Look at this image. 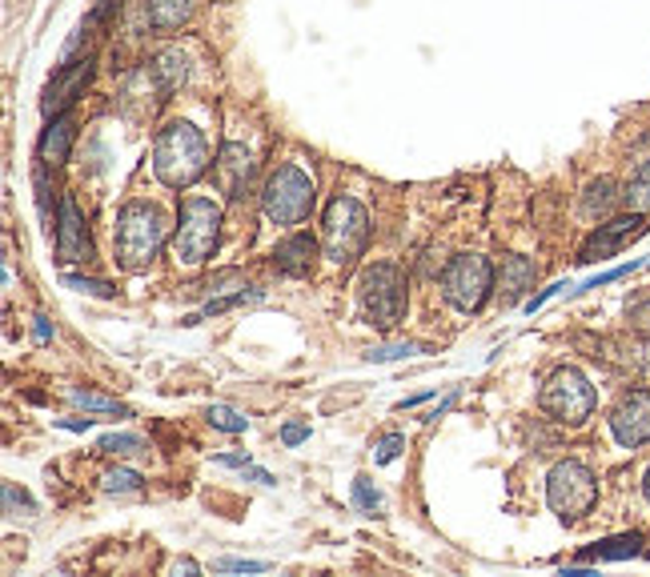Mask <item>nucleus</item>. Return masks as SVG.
Wrapping results in <instances>:
<instances>
[{
    "label": "nucleus",
    "mask_w": 650,
    "mask_h": 577,
    "mask_svg": "<svg viewBox=\"0 0 650 577\" xmlns=\"http://www.w3.org/2000/svg\"><path fill=\"white\" fill-rule=\"evenodd\" d=\"M611 429L619 446L635 449L650 441V389H630L611 413Z\"/></svg>",
    "instance_id": "obj_12"
},
{
    "label": "nucleus",
    "mask_w": 650,
    "mask_h": 577,
    "mask_svg": "<svg viewBox=\"0 0 650 577\" xmlns=\"http://www.w3.org/2000/svg\"><path fill=\"white\" fill-rule=\"evenodd\" d=\"M630 325H635L638 333H647V337H650V297H647V302H638L635 309H630Z\"/></svg>",
    "instance_id": "obj_34"
},
{
    "label": "nucleus",
    "mask_w": 650,
    "mask_h": 577,
    "mask_svg": "<svg viewBox=\"0 0 650 577\" xmlns=\"http://www.w3.org/2000/svg\"><path fill=\"white\" fill-rule=\"evenodd\" d=\"M490 288H494V269L479 253L454 257L446 265V273H442V297L454 309H462V313H479L482 305H486V297H490Z\"/></svg>",
    "instance_id": "obj_7"
},
{
    "label": "nucleus",
    "mask_w": 650,
    "mask_h": 577,
    "mask_svg": "<svg viewBox=\"0 0 650 577\" xmlns=\"http://www.w3.org/2000/svg\"><path fill=\"white\" fill-rule=\"evenodd\" d=\"M245 477H250V482H257V486H278V477H273V473H266V470H253V465H245Z\"/></svg>",
    "instance_id": "obj_36"
},
{
    "label": "nucleus",
    "mask_w": 650,
    "mask_h": 577,
    "mask_svg": "<svg viewBox=\"0 0 650 577\" xmlns=\"http://www.w3.org/2000/svg\"><path fill=\"white\" fill-rule=\"evenodd\" d=\"M213 177L221 184V193L226 197H245V189H250V177H253V157L250 149L238 141L221 144V153H217V165H213Z\"/></svg>",
    "instance_id": "obj_14"
},
{
    "label": "nucleus",
    "mask_w": 650,
    "mask_h": 577,
    "mask_svg": "<svg viewBox=\"0 0 650 577\" xmlns=\"http://www.w3.org/2000/svg\"><path fill=\"white\" fill-rule=\"evenodd\" d=\"M361 309L378 329L398 325L402 313H406V273L398 265H373L361 277Z\"/></svg>",
    "instance_id": "obj_8"
},
{
    "label": "nucleus",
    "mask_w": 650,
    "mask_h": 577,
    "mask_svg": "<svg viewBox=\"0 0 650 577\" xmlns=\"http://www.w3.org/2000/svg\"><path fill=\"white\" fill-rule=\"evenodd\" d=\"M245 302H262V293H257V288H250V293L241 288V293H233V297H221V302H209V305H205V313H201V317H217V313H226V309H233V305H245Z\"/></svg>",
    "instance_id": "obj_29"
},
{
    "label": "nucleus",
    "mask_w": 650,
    "mask_h": 577,
    "mask_svg": "<svg viewBox=\"0 0 650 577\" xmlns=\"http://www.w3.org/2000/svg\"><path fill=\"white\" fill-rule=\"evenodd\" d=\"M614 205H623V189H619V181H611V177H598V181L586 184V193H583V213H586V217H611Z\"/></svg>",
    "instance_id": "obj_19"
},
{
    "label": "nucleus",
    "mask_w": 650,
    "mask_h": 577,
    "mask_svg": "<svg viewBox=\"0 0 650 577\" xmlns=\"http://www.w3.org/2000/svg\"><path fill=\"white\" fill-rule=\"evenodd\" d=\"M647 557H650V553H647Z\"/></svg>",
    "instance_id": "obj_40"
},
{
    "label": "nucleus",
    "mask_w": 650,
    "mask_h": 577,
    "mask_svg": "<svg viewBox=\"0 0 650 577\" xmlns=\"http://www.w3.org/2000/svg\"><path fill=\"white\" fill-rule=\"evenodd\" d=\"M623 205L630 213H650V177H630L623 189Z\"/></svg>",
    "instance_id": "obj_25"
},
{
    "label": "nucleus",
    "mask_w": 650,
    "mask_h": 577,
    "mask_svg": "<svg viewBox=\"0 0 650 577\" xmlns=\"http://www.w3.org/2000/svg\"><path fill=\"white\" fill-rule=\"evenodd\" d=\"M217 241H221V209L205 197L181 201V221H177V233H173L177 261L193 269L217 249Z\"/></svg>",
    "instance_id": "obj_4"
},
{
    "label": "nucleus",
    "mask_w": 650,
    "mask_h": 577,
    "mask_svg": "<svg viewBox=\"0 0 650 577\" xmlns=\"http://www.w3.org/2000/svg\"><path fill=\"white\" fill-rule=\"evenodd\" d=\"M647 233V213H630V217H614V221L598 225L595 233L586 236V245L578 249V261L583 265H595V261H607L614 253H623L630 241Z\"/></svg>",
    "instance_id": "obj_10"
},
{
    "label": "nucleus",
    "mask_w": 650,
    "mask_h": 577,
    "mask_svg": "<svg viewBox=\"0 0 650 577\" xmlns=\"http://www.w3.org/2000/svg\"><path fill=\"white\" fill-rule=\"evenodd\" d=\"M538 406H543V413L562 421V425H583V421H590V413H595L598 397H595V385H590L578 369H558V373H550V381H546Z\"/></svg>",
    "instance_id": "obj_9"
},
{
    "label": "nucleus",
    "mask_w": 650,
    "mask_h": 577,
    "mask_svg": "<svg viewBox=\"0 0 650 577\" xmlns=\"http://www.w3.org/2000/svg\"><path fill=\"white\" fill-rule=\"evenodd\" d=\"M161 245H165V217H161V209H153L145 201H133V205H125L117 213L113 253H117L120 269H129V273L149 269L157 261Z\"/></svg>",
    "instance_id": "obj_2"
},
{
    "label": "nucleus",
    "mask_w": 650,
    "mask_h": 577,
    "mask_svg": "<svg viewBox=\"0 0 650 577\" xmlns=\"http://www.w3.org/2000/svg\"><path fill=\"white\" fill-rule=\"evenodd\" d=\"M262 209L273 225H302L314 209V181L297 165H278L269 172Z\"/></svg>",
    "instance_id": "obj_5"
},
{
    "label": "nucleus",
    "mask_w": 650,
    "mask_h": 577,
    "mask_svg": "<svg viewBox=\"0 0 650 577\" xmlns=\"http://www.w3.org/2000/svg\"><path fill=\"white\" fill-rule=\"evenodd\" d=\"M149 77H153V85H157L161 92H177L181 85H186V77H189L186 53H181V49H161V53L153 56Z\"/></svg>",
    "instance_id": "obj_18"
},
{
    "label": "nucleus",
    "mask_w": 650,
    "mask_h": 577,
    "mask_svg": "<svg viewBox=\"0 0 650 577\" xmlns=\"http://www.w3.org/2000/svg\"><path fill=\"white\" fill-rule=\"evenodd\" d=\"M101 486H105V493H133V489H141V473L109 470L105 477H101Z\"/></svg>",
    "instance_id": "obj_26"
},
{
    "label": "nucleus",
    "mask_w": 650,
    "mask_h": 577,
    "mask_svg": "<svg viewBox=\"0 0 650 577\" xmlns=\"http://www.w3.org/2000/svg\"><path fill=\"white\" fill-rule=\"evenodd\" d=\"M306 437H309V425H297V421H290V425L281 429V441H285V446H302Z\"/></svg>",
    "instance_id": "obj_35"
},
{
    "label": "nucleus",
    "mask_w": 650,
    "mask_h": 577,
    "mask_svg": "<svg viewBox=\"0 0 650 577\" xmlns=\"http://www.w3.org/2000/svg\"><path fill=\"white\" fill-rule=\"evenodd\" d=\"M642 489H647V501H650V470H647V482H642Z\"/></svg>",
    "instance_id": "obj_39"
},
{
    "label": "nucleus",
    "mask_w": 650,
    "mask_h": 577,
    "mask_svg": "<svg viewBox=\"0 0 650 577\" xmlns=\"http://www.w3.org/2000/svg\"><path fill=\"white\" fill-rule=\"evenodd\" d=\"M149 25L161 28V33H173L181 28L193 13V0H149Z\"/></svg>",
    "instance_id": "obj_20"
},
{
    "label": "nucleus",
    "mask_w": 650,
    "mask_h": 577,
    "mask_svg": "<svg viewBox=\"0 0 650 577\" xmlns=\"http://www.w3.org/2000/svg\"><path fill=\"white\" fill-rule=\"evenodd\" d=\"M546 501H550V510L566 525L586 517L598 501L595 473L586 470L583 461H562V465H555V470H550V482H546Z\"/></svg>",
    "instance_id": "obj_6"
},
{
    "label": "nucleus",
    "mask_w": 650,
    "mask_h": 577,
    "mask_svg": "<svg viewBox=\"0 0 650 577\" xmlns=\"http://www.w3.org/2000/svg\"><path fill=\"white\" fill-rule=\"evenodd\" d=\"M33 333H37L40 345L49 342V337H53V325H49V317H37V329H33Z\"/></svg>",
    "instance_id": "obj_38"
},
{
    "label": "nucleus",
    "mask_w": 650,
    "mask_h": 577,
    "mask_svg": "<svg viewBox=\"0 0 650 577\" xmlns=\"http://www.w3.org/2000/svg\"><path fill=\"white\" fill-rule=\"evenodd\" d=\"M209 169V144L197 125L189 120H169L153 141V172L169 189H189L201 172Z\"/></svg>",
    "instance_id": "obj_1"
},
{
    "label": "nucleus",
    "mask_w": 650,
    "mask_h": 577,
    "mask_svg": "<svg viewBox=\"0 0 650 577\" xmlns=\"http://www.w3.org/2000/svg\"><path fill=\"white\" fill-rule=\"evenodd\" d=\"M354 498H358V505L361 510H382V493H378V489H370V482H366V477H358V482H354Z\"/></svg>",
    "instance_id": "obj_31"
},
{
    "label": "nucleus",
    "mask_w": 650,
    "mask_h": 577,
    "mask_svg": "<svg viewBox=\"0 0 650 577\" xmlns=\"http://www.w3.org/2000/svg\"><path fill=\"white\" fill-rule=\"evenodd\" d=\"M68 401L80 409H89V413H105V418H129V409L120 406L117 397H105V394H93V389H68Z\"/></svg>",
    "instance_id": "obj_22"
},
{
    "label": "nucleus",
    "mask_w": 650,
    "mask_h": 577,
    "mask_svg": "<svg viewBox=\"0 0 650 577\" xmlns=\"http://www.w3.org/2000/svg\"><path fill=\"white\" fill-rule=\"evenodd\" d=\"M4 510L13 513V517H33V513H37V505H33V501H28L25 493L13 486V482H9V486H4Z\"/></svg>",
    "instance_id": "obj_28"
},
{
    "label": "nucleus",
    "mask_w": 650,
    "mask_h": 577,
    "mask_svg": "<svg viewBox=\"0 0 650 577\" xmlns=\"http://www.w3.org/2000/svg\"><path fill=\"white\" fill-rule=\"evenodd\" d=\"M217 569H226V574H262V569H269V565L266 562H241V557H221Z\"/></svg>",
    "instance_id": "obj_33"
},
{
    "label": "nucleus",
    "mask_w": 650,
    "mask_h": 577,
    "mask_svg": "<svg viewBox=\"0 0 650 577\" xmlns=\"http://www.w3.org/2000/svg\"><path fill=\"white\" fill-rule=\"evenodd\" d=\"M642 553V538L638 534H623V538H607L590 546L583 553V562H623V557H638Z\"/></svg>",
    "instance_id": "obj_21"
},
{
    "label": "nucleus",
    "mask_w": 650,
    "mask_h": 577,
    "mask_svg": "<svg viewBox=\"0 0 650 577\" xmlns=\"http://www.w3.org/2000/svg\"><path fill=\"white\" fill-rule=\"evenodd\" d=\"M97 449H101V453H117V458H125V453H141L145 441L133 437V433H109V437L97 441Z\"/></svg>",
    "instance_id": "obj_24"
},
{
    "label": "nucleus",
    "mask_w": 650,
    "mask_h": 577,
    "mask_svg": "<svg viewBox=\"0 0 650 577\" xmlns=\"http://www.w3.org/2000/svg\"><path fill=\"white\" fill-rule=\"evenodd\" d=\"M73 137H77L73 117H53L49 120V129L40 132V144H37L40 161H44V165H65L68 149H73Z\"/></svg>",
    "instance_id": "obj_16"
},
{
    "label": "nucleus",
    "mask_w": 650,
    "mask_h": 577,
    "mask_svg": "<svg viewBox=\"0 0 650 577\" xmlns=\"http://www.w3.org/2000/svg\"><path fill=\"white\" fill-rule=\"evenodd\" d=\"M418 345H382V349H370L366 361H402V357H413Z\"/></svg>",
    "instance_id": "obj_30"
},
{
    "label": "nucleus",
    "mask_w": 650,
    "mask_h": 577,
    "mask_svg": "<svg viewBox=\"0 0 650 577\" xmlns=\"http://www.w3.org/2000/svg\"><path fill=\"white\" fill-rule=\"evenodd\" d=\"M209 425H217V429H226V433H245L250 429V418L245 413H238V409H229V406H209Z\"/></svg>",
    "instance_id": "obj_23"
},
{
    "label": "nucleus",
    "mask_w": 650,
    "mask_h": 577,
    "mask_svg": "<svg viewBox=\"0 0 650 577\" xmlns=\"http://www.w3.org/2000/svg\"><path fill=\"white\" fill-rule=\"evenodd\" d=\"M402 449H406V437H402V433H390V437H382V441H378V449H373V461H378V465H390V461L402 458Z\"/></svg>",
    "instance_id": "obj_27"
},
{
    "label": "nucleus",
    "mask_w": 650,
    "mask_h": 577,
    "mask_svg": "<svg viewBox=\"0 0 650 577\" xmlns=\"http://www.w3.org/2000/svg\"><path fill=\"white\" fill-rule=\"evenodd\" d=\"M370 245V213L354 197H333L321 217V249L333 265H354Z\"/></svg>",
    "instance_id": "obj_3"
},
{
    "label": "nucleus",
    "mask_w": 650,
    "mask_h": 577,
    "mask_svg": "<svg viewBox=\"0 0 650 577\" xmlns=\"http://www.w3.org/2000/svg\"><path fill=\"white\" fill-rule=\"evenodd\" d=\"M534 277H538V269H534L531 257H506L502 261V273H498V288H502V305H518V297L526 293V288L534 285Z\"/></svg>",
    "instance_id": "obj_17"
},
{
    "label": "nucleus",
    "mask_w": 650,
    "mask_h": 577,
    "mask_svg": "<svg viewBox=\"0 0 650 577\" xmlns=\"http://www.w3.org/2000/svg\"><path fill=\"white\" fill-rule=\"evenodd\" d=\"M314 253H318V241L309 233H293L285 236L278 249H273V261H278L281 273H290V277H306L309 273V265H314Z\"/></svg>",
    "instance_id": "obj_15"
},
{
    "label": "nucleus",
    "mask_w": 650,
    "mask_h": 577,
    "mask_svg": "<svg viewBox=\"0 0 650 577\" xmlns=\"http://www.w3.org/2000/svg\"><path fill=\"white\" fill-rule=\"evenodd\" d=\"M89 80H93V56H85V61H68V65L49 80V89H44V97H40V113H44L49 120L65 117L68 108L77 105V97H85Z\"/></svg>",
    "instance_id": "obj_11"
},
{
    "label": "nucleus",
    "mask_w": 650,
    "mask_h": 577,
    "mask_svg": "<svg viewBox=\"0 0 650 577\" xmlns=\"http://www.w3.org/2000/svg\"><path fill=\"white\" fill-rule=\"evenodd\" d=\"M93 257V241H89V229H85V217H80L77 201L61 197V217H56V261H89Z\"/></svg>",
    "instance_id": "obj_13"
},
{
    "label": "nucleus",
    "mask_w": 650,
    "mask_h": 577,
    "mask_svg": "<svg viewBox=\"0 0 650 577\" xmlns=\"http://www.w3.org/2000/svg\"><path fill=\"white\" fill-rule=\"evenodd\" d=\"M68 288H77V293H93V297H113V285L105 281H89V277H65Z\"/></svg>",
    "instance_id": "obj_32"
},
{
    "label": "nucleus",
    "mask_w": 650,
    "mask_h": 577,
    "mask_svg": "<svg viewBox=\"0 0 650 577\" xmlns=\"http://www.w3.org/2000/svg\"><path fill=\"white\" fill-rule=\"evenodd\" d=\"M217 465H229V470H245L250 465V453H221Z\"/></svg>",
    "instance_id": "obj_37"
}]
</instances>
